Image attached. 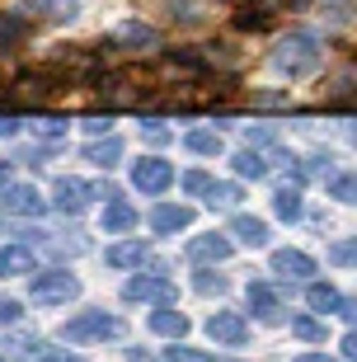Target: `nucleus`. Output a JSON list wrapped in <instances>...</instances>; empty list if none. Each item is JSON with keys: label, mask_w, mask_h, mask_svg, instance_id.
<instances>
[{"label": "nucleus", "mask_w": 357, "mask_h": 362, "mask_svg": "<svg viewBox=\"0 0 357 362\" xmlns=\"http://www.w3.org/2000/svg\"><path fill=\"white\" fill-rule=\"evenodd\" d=\"M353 146H357V132H353Z\"/></svg>", "instance_id": "nucleus-48"}, {"label": "nucleus", "mask_w": 357, "mask_h": 362, "mask_svg": "<svg viewBox=\"0 0 357 362\" xmlns=\"http://www.w3.org/2000/svg\"><path fill=\"white\" fill-rule=\"evenodd\" d=\"M320 62H324V42H320L310 28L287 33V38L278 42V52H273V71L287 76V81H305V76H315Z\"/></svg>", "instance_id": "nucleus-1"}, {"label": "nucleus", "mask_w": 357, "mask_h": 362, "mask_svg": "<svg viewBox=\"0 0 357 362\" xmlns=\"http://www.w3.org/2000/svg\"><path fill=\"white\" fill-rule=\"evenodd\" d=\"M122 329H127V325H122L118 315H108V310H80L76 320H66L62 334H66L71 344H104V339H122Z\"/></svg>", "instance_id": "nucleus-2"}, {"label": "nucleus", "mask_w": 357, "mask_h": 362, "mask_svg": "<svg viewBox=\"0 0 357 362\" xmlns=\"http://www.w3.org/2000/svg\"><path fill=\"white\" fill-rule=\"evenodd\" d=\"M5 349H10V353H19V358H38V353H42V344H38V339H33V334H10V339H5Z\"/></svg>", "instance_id": "nucleus-35"}, {"label": "nucleus", "mask_w": 357, "mask_h": 362, "mask_svg": "<svg viewBox=\"0 0 357 362\" xmlns=\"http://www.w3.org/2000/svg\"><path fill=\"white\" fill-rule=\"evenodd\" d=\"M339 315H344V320L357 329V301H344V306H339Z\"/></svg>", "instance_id": "nucleus-42"}, {"label": "nucleus", "mask_w": 357, "mask_h": 362, "mask_svg": "<svg viewBox=\"0 0 357 362\" xmlns=\"http://www.w3.org/2000/svg\"><path fill=\"white\" fill-rule=\"evenodd\" d=\"M141 141L160 151V146H170V141H174V132L165 127V122H146V127H141Z\"/></svg>", "instance_id": "nucleus-34"}, {"label": "nucleus", "mask_w": 357, "mask_h": 362, "mask_svg": "<svg viewBox=\"0 0 357 362\" xmlns=\"http://www.w3.org/2000/svg\"><path fill=\"white\" fill-rule=\"evenodd\" d=\"M160 66H165V76H170V81H179V76H184V81H193V76L202 71V62H198V57H165Z\"/></svg>", "instance_id": "nucleus-27"}, {"label": "nucleus", "mask_w": 357, "mask_h": 362, "mask_svg": "<svg viewBox=\"0 0 357 362\" xmlns=\"http://www.w3.org/2000/svg\"><path fill=\"white\" fill-rule=\"evenodd\" d=\"M47 94H52V81H47L42 71H28V76H19V81L10 85V99H14L19 108H33V104H42Z\"/></svg>", "instance_id": "nucleus-11"}, {"label": "nucleus", "mask_w": 357, "mask_h": 362, "mask_svg": "<svg viewBox=\"0 0 357 362\" xmlns=\"http://www.w3.org/2000/svg\"><path fill=\"white\" fill-rule=\"evenodd\" d=\"M291 334L305 339V344H320V339H324V325H320L315 315H291Z\"/></svg>", "instance_id": "nucleus-30"}, {"label": "nucleus", "mask_w": 357, "mask_h": 362, "mask_svg": "<svg viewBox=\"0 0 357 362\" xmlns=\"http://www.w3.org/2000/svg\"><path fill=\"white\" fill-rule=\"evenodd\" d=\"M85 132H94V136H104V132H108V118H90V122H85Z\"/></svg>", "instance_id": "nucleus-45"}, {"label": "nucleus", "mask_w": 357, "mask_h": 362, "mask_svg": "<svg viewBox=\"0 0 357 362\" xmlns=\"http://www.w3.org/2000/svg\"><path fill=\"white\" fill-rule=\"evenodd\" d=\"M240 202V184H212V193H207V207H221V212H230V207H235Z\"/></svg>", "instance_id": "nucleus-29"}, {"label": "nucleus", "mask_w": 357, "mask_h": 362, "mask_svg": "<svg viewBox=\"0 0 357 362\" xmlns=\"http://www.w3.org/2000/svg\"><path fill=\"white\" fill-rule=\"evenodd\" d=\"M28 296H33L38 306H62V301H76V296H80V278L71 269L33 273V278H28Z\"/></svg>", "instance_id": "nucleus-3"}, {"label": "nucleus", "mask_w": 357, "mask_h": 362, "mask_svg": "<svg viewBox=\"0 0 357 362\" xmlns=\"http://www.w3.org/2000/svg\"><path fill=\"white\" fill-rule=\"evenodd\" d=\"M19 315H24V306H19L14 296H0V325H14Z\"/></svg>", "instance_id": "nucleus-38"}, {"label": "nucleus", "mask_w": 357, "mask_h": 362, "mask_svg": "<svg viewBox=\"0 0 357 362\" xmlns=\"http://www.w3.org/2000/svg\"><path fill=\"white\" fill-rule=\"evenodd\" d=\"M212 184H216V179L207 175V170H188V175H184V193H188V198H202V193H212Z\"/></svg>", "instance_id": "nucleus-33"}, {"label": "nucleus", "mask_w": 357, "mask_h": 362, "mask_svg": "<svg viewBox=\"0 0 357 362\" xmlns=\"http://www.w3.org/2000/svg\"><path fill=\"white\" fill-rule=\"evenodd\" d=\"M188 221H193V207H184V202H160L151 212V230L156 235H179V230H188Z\"/></svg>", "instance_id": "nucleus-10"}, {"label": "nucleus", "mask_w": 357, "mask_h": 362, "mask_svg": "<svg viewBox=\"0 0 357 362\" xmlns=\"http://www.w3.org/2000/svg\"><path fill=\"white\" fill-rule=\"evenodd\" d=\"M273 273L305 282V278H315V259L305 255V250H278V255H273Z\"/></svg>", "instance_id": "nucleus-12"}, {"label": "nucleus", "mask_w": 357, "mask_h": 362, "mask_svg": "<svg viewBox=\"0 0 357 362\" xmlns=\"http://www.w3.org/2000/svg\"><path fill=\"white\" fill-rule=\"evenodd\" d=\"M296 362H334V358H324V353H301Z\"/></svg>", "instance_id": "nucleus-47"}, {"label": "nucleus", "mask_w": 357, "mask_h": 362, "mask_svg": "<svg viewBox=\"0 0 357 362\" xmlns=\"http://www.w3.org/2000/svg\"><path fill=\"white\" fill-rule=\"evenodd\" d=\"M146 259V240H122V245H113L104 255V264H113V269H132V264H141Z\"/></svg>", "instance_id": "nucleus-22"}, {"label": "nucleus", "mask_w": 357, "mask_h": 362, "mask_svg": "<svg viewBox=\"0 0 357 362\" xmlns=\"http://www.w3.org/2000/svg\"><path fill=\"white\" fill-rule=\"evenodd\" d=\"M85 160H90V165H99V170H113V165L122 160V141H118V136L90 141V146H85Z\"/></svg>", "instance_id": "nucleus-18"}, {"label": "nucleus", "mask_w": 357, "mask_h": 362, "mask_svg": "<svg viewBox=\"0 0 357 362\" xmlns=\"http://www.w3.org/2000/svg\"><path fill=\"white\" fill-rule=\"evenodd\" d=\"M179 287L170 278H151V273H136L127 287H122V301H174Z\"/></svg>", "instance_id": "nucleus-5"}, {"label": "nucleus", "mask_w": 357, "mask_h": 362, "mask_svg": "<svg viewBox=\"0 0 357 362\" xmlns=\"http://www.w3.org/2000/svg\"><path fill=\"white\" fill-rule=\"evenodd\" d=\"M250 146H278V127H245Z\"/></svg>", "instance_id": "nucleus-37"}, {"label": "nucleus", "mask_w": 357, "mask_h": 362, "mask_svg": "<svg viewBox=\"0 0 357 362\" xmlns=\"http://www.w3.org/2000/svg\"><path fill=\"white\" fill-rule=\"evenodd\" d=\"M245 301H250V310L259 320H282V296H278L273 282H250L245 287Z\"/></svg>", "instance_id": "nucleus-9"}, {"label": "nucleus", "mask_w": 357, "mask_h": 362, "mask_svg": "<svg viewBox=\"0 0 357 362\" xmlns=\"http://www.w3.org/2000/svg\"><path fill=\"white\" fill-rule=\"evenodd\" d=\"M230 165H235L240 179H264L268 175V156H264V151H254V146L235 151V160H230Z\"/></svg>", "instance_id": "nucleus-21"}, {"label": "nucleus", "mask_w": 357, "mask_h": 362, "mask_svg": "<svg viewBox=\"0 0 357 362\" xmlns=\"http://www.w3.org/2000/svg\"><path fill=\"white\" fill-rule=\"evenodd\" d=\"M324 165H334V160H324V156H310V160L301 165V179H315V175H324Z\"/></svg>", "instance_id": "nucleus-39"}, {"label": "nucleus", "mask_w": 357, "mask_h": 362, "mask_svg": "<svg viewBox=\"0 0 357 362\" xmlns=\"http://www.w3.org/2000/svg\"><path fill=\"white\" fill-rule=\"evenodd\" d=\"M207 334H212L216 344H230V349H240V344L250 339V325H245V315H235V310H216L212 320H207Z\"/></svg>", "instance_id": "nucleus-8"}, {"label": "nucleus", "mask_w": 357, "mask_h": 362, "mask_svg": "<svg viewBox=\"0 0 357 362\" xmlns=\"http://www.w3.org/2000/svg\"><path fill=\"white\" fill-rule=\"evenodd\" d=\"M28 38V19L24 14H0V47H19Z\"/></svg>", "instance_id": "nucleus-26"}, {"label": "nucleus", "mask_w": 357, "mask_h": 362, "mask_svg": "<svg viewBox=\"0 0 357 362\" xmlns=\"http://www.w3.org/2000/svg\"><path fill=\"white\" fill-rule=\"evenodd\" d=\"M127 362H174L170 353H146V349H132L127 353Z\"/></svg>", "instance_id": "nucleus-40"}, {"label": "nucleus", "mask_w": 357, "mask_h": 362, "mask_svg": "<svg viewBox=\"0 0 357 362\" xmlns=\"http://www.w3.org/2000/svg\"><path fill=\"white\" fill-rule=\"evenodd\" d=\"M24 10L42 14L52 24H71V19H80V0H24Z\"/></svg>", "instance_id": "nucleus-14"}, {"label": "nucleus", "mask_w": 357, "mask_h": 362, "mask_svg": "<svg viewBox=\"0 0 357 362\" xmlns=\"http://www.w3.org/2000/svg\"><path fill=\"white\" fill-rule=\"evenodd\" d=\"M273 212H278L282 221H296V216H301V188H296V184H282L278 193H273Z\"/></svg>", "instance_id": "nucleus-23"}, {"label": "nucleus", "mask_w": 357, "mask_h": 362, "mask_svg": "<svg viewBox=\"0 0 357 362\" xmlns=\"http://www.w3.org/2000/svg\"><path fill=\"white\" fill-rule=\"evenodd\" d=\"M33 273V250L28 245H5L0 250V278H24Z\"/></svg>", "instance_id": "nucleus-16"}, {"label": "nucleus", "mask_w": 357, "mask_h": 362, "mask_svg": "<svg viewBox=\"0 0 357 362\" xmlns=\"http://www.w3.org/2000/svg\"><path fill=\"white\" fill-rule=\"evenodd\" d=\"M132 221H136V207H132V202L108 198V207H104V221H99V226H104L108 235H118V230H127Z\"/></svg>", "instance_id": "nucleus-17"}, {"label": "nucleus", "mask_w": 357, "mask_h": 362, "mask_svg": "<svg viewBox=\"0 0 357 362\" xmlns=\"http://www.w3.org/2000/svg\"><path fill=\"white\" fill-rule=\"evenodd\" d=\"M230 250H235V240H230V235L207 230V235H198V240L188 245V259H193V264H226V259H230Z\"/></svg>", "instance_id": "nucleus-7"}, {"label": "nucleus", "mask_w": 357, "mask_h": 362, "mask_svg": "<svg viewBox=\"0 0 357 362\" xmlns=\"http://www.w3.org/2000/svg\"><path fill=\"white\" fill-rule=\"evenodd\" d=\"M188 151H198V156H221V132H212V127H193V132L184 136Z\"/></svg>", "instance_id": "nucleus-25"}, {"label": "nucleus", "mask_w": 357, "mask_h": 362, "mask_svg": "<svg viewBox=\"0 0 357 362\" xmlns=\"http://www.w3.org/2000/svg\"><path fill=\"white\" fill-rule=\"evenodd\" d=\"M329 264H339V269H353V264H357V235L329 245Z\"/></svg>", "instance_id": "nucleus-32"}, {"label": "nucleus", "mask_w": 357, "mask_h": 362, "mask_svg": "<svg viewBox=\"0 0 357 362\" xmlns=\"http://www.w3.org/2000/svg\"><path fill=\"white\" fill-rule=\"evenodd\" d=\"M38 362H85V358H76V353H47V349H42Z\"/></svg>", "instance_id": "nucleus-41"}, {"label": "nucleus", "mask_w": 357, "mask_h": 362, "mask_svg": "<svg viewBox=\"0 0 357 362\" xmlns=\"http://www.w3.org/2000/svg\"><path fill=\"white\" fill-rule=\"evenodd\" d=\"M42 193L33 184H19V188H5V212L10 216H42Z\"/></svg>", "instance_id": "nucleus-13"}, {"label": "nucleus", "mask_w": 357, "mask_h": 362, "mask_svg": "<svg viewBox=\"0 0 357 362\" xmlns=\"http://www.w3.org/2000/svg\"><path fill=\"white\" fill-rule=\"evenodd\" d=\"M344 358H348V362H357V329L344 339Z\"/></svg>", "instance_id": "nucleus-43"}, {"label": "nucleus", "mask_w": 357, "mask_h": 362, "mask_svg": "<svg viewBox=\"0 0 357 362\" xmlns=\"http://www.w3.org/2000/svg\"><path fill=\"white\" fill-rule=\"evenodd\" d=\"M193 292H198V296H221L226 292V278L216 269H202L198 278H193Z\"/></svg>", "instance_id": "nucleus-31"}, {"label": "nucleus", "mask_w": 357, "mask_h": 362, "mask_svg": "<svg viewBox=\"0 0 357 362\" xmlns=\"http://www.w3.org/2000/svg\"><path fill=\"white\" fill-rule=\"evenodd\" d=\"M170 358H174V362H216L212 353L193 349V344H174V349H170Z\"/></svg>", "instance_id": "nucleus-36"}, {"label": "nucleus", "mask_w": 357, "mask_h": 362, "mask_svg": "<svg viewBox=\"0 0 357 362\" xmlns=\"http://www.w3.org/2000/svg\"><path fill=\"white\" fill-rule=\"evenodd\" d=\"M90 198H94V188L85 184V179H57V188H52L57 212H66V216L85 212V207H90Z\"/></svg>", "instance_id": "nucleus-6"}, {"label": "nucleus", "mask_w": 357, "mask_h": 362, "mask_svg": "<svg viewBox=\"0 0 357 362\" xmlns=\"http://www.w3.org/2000/svg\"><path fill=\"white\" fill-rule=\"evenodd\" d=\"M329 198L357 207V175H334V179H329Z\"/></svg>", "instance_id": "nucleus-28"}, {"label": "nucleus", "mask_w": 357, "mask_h": 362, "mask_svg": "<svg viewBox=\"0 0 357 362\" xmlns=\"http://www.w3.org/2000/svg\"><path fill=\"white\" fill-rule=\"evenodd\" d=\"M0 362H5V358H0Z\"/></svg>", "instance_id": "nucleus-49"}, {"label": "nucleus", "mask_w": 357, "mask_h": 362, "mask_svg": "<svg viewBox=\"0 0 357 362\" xmlns=\"http://www.w3.org/2000/svg\"><path fill=\"white\" fill-rule=\"evenodd\" d=\"M230 235H235L240 245L259 250V245H268V221H264V216H245V212H240L235 221H230Z\"/></svg>", "instance_id": "nucleus-15"}, {"label": "nucleus", "mask_w": 357, "mask_h": 362, "mask_svg": "<svg viewBox=\"0 0 357 362\" xmlns=\"http://www.w3.org/2000/svg\"><path fill=\"white\" fill-rule=\"evenodd\" d=\"M118 42L122 47H160V33L151 24H141V19H127V24L118 28Z\"/></svg>", "instance_id": "nucleus-20"}, {"label": "nucleus", "mask_w": 357, "mask_h": 362, "mask_svg": "<svg viewBox=\"0 0 357 362\" xmlns=\"http://www.w3.org/2000/svg\"><path fill=\"white\" fill-rule=\"evenodd\" d=\"M19 132V118H0V141H5V136H14Z\"/></svg>", "instance_id": "nucleus-44"}, {"label": "nucleus", "mask_w": 357, "mask_h": 362, "mask_svg": "<svg viewBox=\"0 0 357 362\" xmlns=\"http://www.w3.org/2000/svg\"><path fill=\"white\" fill-rule=\"evenodd\" d=\"M151 329H156V334H165V339H184L188 334V315H179L174 306H160L156 315H151Z\"/></svg>", "instance_id": "nucleus-19"}, {"label": "nucleus", "mask_w": 357, "mask_h": 362, "mask_svg": "<svg viewBox=\"0 0 357 362\" xmlns=\"http://www.w3.org/2000/svg\"><path fill=\"white\" fill-rule=\"evenodd\" d=\"M174 184V170H170V160H160V156H141V160L132 165V188L136 193H165V188Z\"/></svg>", "instance_id": "nucleus-4"}, {"label": "nucleus", "mask_w": 357, "mask_h": 362, "mask_svg": "<svg viewBox=\"0 0 357 362\" xmlns=\"http://www.w3.org/2000/svg\"><path fill=\"white\" fill-rule=\"evenodd\" d=\"M10 188V160H0V193Z\"/></svg>", "instance_id": "nucleus-46"}, {"label": "nucleus", "mask_w": 357, "mask_h": 362, "mask_svg": "<svg viewBox=\"0 0 357 362\" xmlns=\"http://www.w3.org/2000/svg\"><path fill=\"white\" fill-rule=\"evenodd\" d=\"M305 301H310V310H320V315H329V310H339V306H344V296L334 292L329 282H310Z\"/></svg>", "instance_id": "nucleus-24"}]
</instances>
